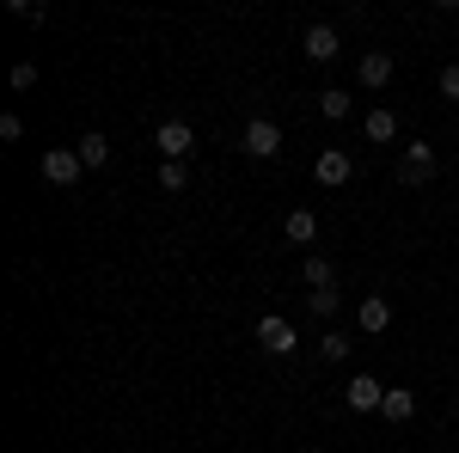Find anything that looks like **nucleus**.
Here are the masks:
<instances>
[{
    "instance_id": "obj_3",
    "label": "nucleus",
    "mask_w": 459,
    "mask_h": 453,
    "mask_svg": "<svg viewBox=\"0 0 459 453\" xmlns=\"http://www.w3.org/2000/svg\"><path fill=\"white\" fill-rule=\"evenodd\" d=\"M313 178L325 184V190H343V184L355 178V160L343 153V147H325V153L313 160Z\"/></svg>"
},
{
    "instance_id": "obj_7",
    "label": "nucleus",
    "mask_w": 459,
    "mask_h": 453,
    "mask_svg": "<svg viewBox=\"0 0 459 453\" xmlns=\"http://www.w3.org/2000/svg\"><path fill=\"white\" fill-rule=\"evenodd\" d=\"M257 344L270 349V355H294V325L282 313H264L257 318Z\"/></svg>"
},
{
    "instance_id": "obj_14",
    "label": "nucleus",
    "mask_w": 459,
    "mask_h": 453,
    "mask_svg": "<svg viewBox=\"0 0 459 453\" xmlns=\"http://www.w3.org/2000/svg\"><path fill=\"white\" fill-rule=\"evenodd\" d=\"M361 129H368V141H380V147H386V141H398V117H392L386 105H374L368 117H361Z\"/></svg>"
},
{
    "instance_id": "obj_21",
    "label": "nucleus",
    "mask_w": 459,
    "mask_h": 453,
    "mask_svg": "<svg viewBox=\"0 0 459 453\" xmlns=\"http://www.w3.org/2000/svg\"><path fill=\"white\" fill-rule=\"evenodd\" d=\"M435 86H441V99H459V62H447V68H441V80H435Z\"/></svg>"
},
{
    "instance_id": "obj_22",
    "label": "nucleus",
    "mask_w": 459,
    "mask_h": 453,
    "mask_svg": "<svg viewBox=\"0 0 459 453\" xmlns=\"http://www.w3.org/2000/svg\"><path fill=\"white\" fill-rule=\"evenodd\" d=\"M160 184H166V190H184V166L166 160V166H160Z\"/></svg>"
},
{
    "instance_id": "obj_18",
    "label": "nucleus",
    "mask_w": 459,
    "mask_h": 453,
    "mask_svg": "<svg viewBox=\"0 0 459 453\" xmlns=\"http://www.w3.org/2000/svg\"><path fill=\"white\" fill-rule=\"evenodd\" d=\"M307 313L331 318V313H337V288H313V294H307Z\"/></svg>"
},
{
    "instance_id": "obj_9",
    "label": "nucleus",
    "mask_w": 459,
    "mask_h": 453,
    "mask_svg": "<svg viewBox=\"0 0 459 453\" xmlns=\"http://www.w3.org/2000/svg\"><path fill=\"white\" fill-rule=\"evenodd\" d=\"M355 318H361V331H368V337H380V331H392V301H386V294H368Z\"/></svg>"
},
{
    "instance_id": "obj_23",
    "label": "nucleus",
    "mask_w": 459,
    "mask_h": 453,
    "mask_svg": "<svg viewBox=\"0 0 459 453\" xmlns=\"http://www.w3.org/2000/svg\"><path fill=\"white\" fill-rule=\"evenodd\" d=\"M19 135H25V123H19V117L6 110V117H0V141H19Z\"/></svg>"
},
{
    "instance_id": "obj_19",
    "label": "nucleus",
    "mask_w": 459,
    "mask_h": 453,
    "mask_svg": "<svg viewBox=\"0 0 459 453\" xmlns=\"http://www.w3.org/2000/svg\"><path fill=\"white\" fill-rule=\"evenodd\" d=\"M13 19H31V25H43V19H49V6H43V0H13Z\"/></svg>"
},
{
    "instance_id": "obj_12",
    "label": "nucleus",
    "mask_w": 459,
    "mask_h": 453,
    "mask_svg": "<svg viewBox=\"0 0 459 453\" xmlns=\"http://www.w3.org/2000/svg\"><path fill=\"white\" fill-rule=\"evenodd\" d=\"M380 417H386V423H411V417H417V392H411V386H386Z\"/></svg>"
},
{
    "instance_id": "obj_5",
    "label": "nucleus",
    "mask_w": 459,
    "mask_h": 453,
    "mask_svg": "<svg viewBox=\"0 0 459 453\" xmlns=\"http://www.w3.org/2000/svg\"><path fill=\"white\" fill-rule=\"evenodd\" d=\"M37 166H43V178H49V184H56V190H68L74 178L86 172V166H80V153H74V147H49V153H43V160H37Z\"/></svg>"
},
{
    "instance_id": "obj_10",
    "label": "nucleus",
    "mask_w": 459,
    "mask_h": 453,
    "mask_svg": "<svg viewBox=\"0 0 459 453\" xmlns=\"http://www.w3.org/2000/svg\"><path fill=\"white\" fill-rule=\"evenodd\" d=\"M282 233H288V245H313L318 240V214L313 209H288L282 214Z\"/></svg>"
},
{
    "instance_id": "obj_15",
    "label": "nucleus",
    "mask_w": 459,
    "mask_h": 453,
    "mask_svg": "<svg viewBox=\"0 0 459 453\" xmlns=\"http://www.w3.org/2000/svg\"><path fill=\"white\" fill-rule=\"evenodd\" d=\"M300 276H307V288H337V270H331V257H318V251H307Z\"/></svg>"
},
{
    "instance_id": "obj_17",
    "label": "nucleus",
    "mask_w": 459,
    "mask_h": 453,
    "mask_svg": "<svg viewBox=\"0 0 459 453\" xmlns=\"http://www.w3.org/2000/svg\"><path fill=\"white\" fill-rule=\"evenodd\" d=\"M318 355H325L331 368H343V362H350V337H337V331H325V337H318Z\"/></svg>"
},
{
    "instance_id": "obj_11",
    "label": "nucleus",
    "mask_w": 459,
    "mask_h": 453,
    "mask_svg": "<svg viewBox=\"0 0 459 453\" xmlns=\"http://www.w3.org/2000/svg\"><path fill=\"white\" fill-rule=\"evenodd\" d=\"M392 68H398V62H392L386 49H368V56H361V68H355V74H361V86H374V92H380V86L392 80Z\"/></svg>"
},
{
    "instance_id": "obj_6",
    "label": "nucleus",
    "mask_w": 459,
    "mask_h": 453,
    "mask_svg": "<svg viewBox=\"0 0 459 453\" xmlns=\"http://www.w3.org/2000/svg\"><path fill=\"white\" fill-rule=\"evenodd\" d=\"M343 405H350V411H380V405H386V386L374 380V374H350V386H343Z\"/></svg>"
},
{
    "instance_id": "obj_13",
    "label": "nucleus",
    "mask_w": 459,
    "mask_h": 453,
    "mask_svg": "<svg viewBox=\"0 0 459 453\" xmlns=\"http://www.w3.org/2000/svg\"><path fill=\"white\" fill-rule=\"evenodd\" d=\"M74 153H80V166H86V172H99V166L110 160V141L99 135V129H86V135L74 141Z\"/></svg>"
},
{
    "instance_id": "obj_1",
    "label": "nucleus",
    "mask_w": 459,
    "mask_h": 453,
    "mask_svg": "<svg viewBox=\"0 0 459 453\" xmlns=\"http://www.w3.org/2000/svg\"><path fill=\"white\" fill-rule=\"evenodd\" d=\"M153 147H160L166 160H178V166H184V160H190V147H196V129H190L184 117H166V123L153 129Z\"/></svg>"
},
{
    "instance_id": "obj_2",
    "label": "nucleus",
    "mask_w": 459,
    "mask_h": 453,
    "mask_svg": "<svg viewBox=\"0 0 459 453\" xmlns=\"http://www.w3.org/2000/svg\"><path fill=\"white\" fill-rule=\"evenodd\" d=\"M239 147H246L251 160H276V153H282V129H276L270 117H251L246 135H239Z\"/></svg>"
},
{
    "instance_id": "obj_20",
    "label": "nucleus",
    "mask_w": 459,
    "mask_h": 453,
    "mask_svg": "<svg viewBox=\"0 0 459 453\" xmlns=\"http://www.w3.org/2000/svg\"><path fill=\"white\" fill-rule=\"evenodd\" d=\"M37 86V62H19V68H13V92H31Z\"/></svg>"
},
{
    "instance_id": "obj_8",
    "label": "nucleus",
    "mask_w": 459,
    "mask_h": 453,
    "mask_svg": "<svg viewBox=\"0 0 459 453\" xmlns=\"http://www.w3.org/2000/svg\"><path fill=\"white\" fill-rule=\"evenodd\" d=\"M337 49H343V43H337L331 25H307V31H300V56H307V62H337Z\"/></svg>"
},
{
    "instance_id": "obj_16",
    "label": "nucleus",
    "mask_w": 459,
    "mask_h": 453,
    "mask_svg": "<svg viewBox=\"0 0 459 453\" xmlns=\"http://www.w3.org/2000/svg\"><path fill=\"white\" fill-rule=\"evenodd\" d=\"M318 117H331V123H343V117H350V92H337V86H325V92H318Z\"/></svg>"
},
{
    "instance_id": "obj_4",
    "label": "nucleus",
    "mask_w": 459,
    "mask_h": 453,
    "mask_svg": "<svg viewBox=\"0 0 459 453\" xmlns=\"http://www.w3.org/2000/svg\"><path fill=\"white\" fill-rule=\"evenodd\" d=\"M429 178H435V147L429 141H411L398 153V184H429Z\"/></svg>"
},
{
    "instance_id": "obj_24",
    "label": "nucleus",
    "mask_w": 459,
    "mask_h": 453,
    "mask_svg": "<svg viewBox=\"0 0 459 453\" xmlns=\"http://www.w3.org/2000/svg\"><path fill=\"white\" fill-rule=\"evenodd\" d=\"M454 417H459V398H454Z\"/></svg>"
}]
</instances>
